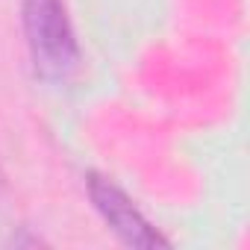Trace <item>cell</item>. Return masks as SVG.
I'll use <instances>...</instances> for the list:
<instances>
[{"mask_svg": "<svg viewBox=\"0 0 250 250\" xmlns=\"http://www.w3.org/2000/svg\"><path fill=\"white\" fill-rule=\"evenodd\" d=\"M24 36L33 71L44 83H68L80 68V44L65 0H24Z\"/></svg>", "mask_w": 250, "mask_h": 250, "instance_id": "6da1fadb", "label": "cell"}, {"mask_svg": "<svg viewBox=\"0 0 250 250\" xmlns=\"http://www.w3.org/2000/svg\"><path fill=\"white\" fill-rule=\"evenodd\" d=\"M0 188H3V174H0Z\"/></svg>", "mask_w": 250, "mask_h": 250, "instance_id": "3957f363", "label": "cell"}, {"mask_svg": "<svg viewBox=\"0 0 250 250\" xmlns=\"http://www.w3.org/2000/svg\"><path fill=\"white\" fill-rule=\"evenodd\" d=\"M85 186H88V197H91L94 209L100 212L106 227L124 244H130V247H171V241L156 227H150V221L136 209V203L112 180H106L100 174H88Z\"/></svg>", "mask_w": 250, "mask_h": 250, "instance_id": "7a4b0ae2", "label": "cell"}]
</instances>
